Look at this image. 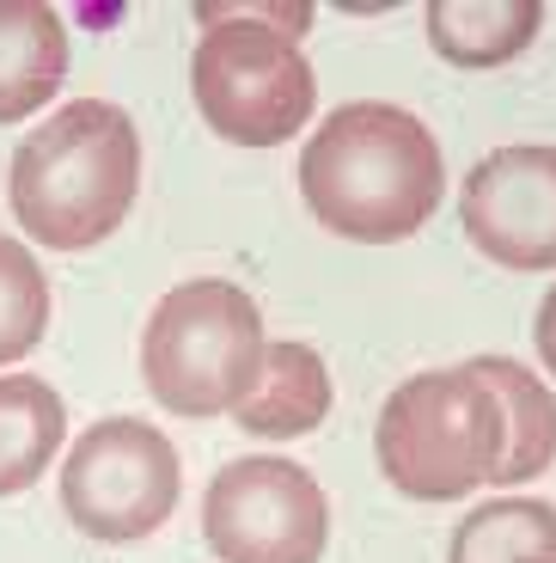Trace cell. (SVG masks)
Wrapping results in <instances>:
<instances>
[{
  "mask_svg": "<svg viewBox=\"0 0 556 563\" xmlns=\"http://www.w3.org/2000/svg\"><path fill=\"white\" fill-rule=\"evenodd\" d=\"M446 563H556V508L538 496H501L471 508Z\"/></svg>",
  "mask_w": 556,
  "mask_h": 563,
  "instance_id": "14",
  "label": "cell"
},
{
  "mask_svg": "<svg viewBox=\"0 0 556 563\" xmlns=\"http://www.w3.org/2000/svg\"><path fill=\"white\" fill-rule=\"evenodd\" d=\"M429 43L434 56H446L453 68H501L514 62L544 25V7L538 0H429Z\"/></svg>",
  "mask_w": 556,
  "mask_h": 563,
  "instance_id": "11",
  "label": "cell"
},
{
  "mask_svg": "<svg viewBox=\"0 0 556 563\" xmlns=\"http://www.w3.org/2000/svg\"><path fill=\"white\" fill-rule=\"evenodd\" d=\"M209 31L190 56L196 111L238 147H281L319 104L300 37L312 7H202Z\"/></svg>",
  "mask_w": 556,
  "mask_h": 563,
  "instance_id": "3",
  "label": "cell"
},
{
  "mask_svg": "<svg viewBox=\"0 0 556 563\" xmlns=\"http://www.w3.org/2000/svg\"><path fill=\"white\" fill-rule=\"evenodd\" d=\"M141 190V135L116 104L74 99L37 123L13 154L7 197L13 214L49 252H86L129 221Z\"/></svg>",
  "mask_w": 556,
  "mask_h": 563,
  "instance_id": "2",
  "label": "cell"
},
{
  "mask_svg": "<svg viewBox=\"0 0 556 563\" xmlns=\"http://www.w3.org/2000/svg\"><path fill=\"white\" fill-rule=\"evenodd\" d=\"M68 435L62 393L37 374H0V496H19L43 478Z\"/></svg>",
  "mask_w": 556,
  "mask_h": 563,
  "instance_id": "12",
  "label": "cell"
},
{
  "mask_svg": "<svg viewBox=\"0 0 556 563\" xmlns=\"http://www.w3.org/2000/svg\"><path fill=\"white\" fill-rule=\"evenodd\" d=\"M68 74V31L43 0H0V123H25Z\"/></svg>",
  "mask_w": 556,
  "mask_h": 563,
  "instance_id": "9",
  "label": "cell"
},
{
  "mask_svg": "<svg viewBox=\"0 0 556 563\" xmlns=\"http://www.w3.org/2000/svg\"><path fill=\"white\" fill-rule=\"evenodd\" d=\"M379 472L416 503H459L496 478L508 453V417L496 386L471 362L410 374L379 410Z\"/></svg>",
  "mask_w": 556,
  "mask_h": 563,
  "instance_id": "4",
  "label": "cell"
},
{
  "mask_svg": "<svg viewBox=\"0 0 556 563\" xmlns=\"http://www.w3.org/2000/svg\"><path fill=\"white\" fill-rule=\"evenodd\" d=\"M238 429L264 441H293L312 435L331 417V367L312 343H269L264 350V374L251 386V398L233 410Z\"/></svg>",
  "mask_w": 556,
  "mask_h": 563,
  "instance_id": "10",
  "label": "cell"
},
{
  "mask_svg": "<svg viewBox=\"0 0 556 563\" xmlns=\"http://www.w3.org/2000/svg\"><path fill=\"white\" fill-rule=\"evenodd\" d=\"M477 374L496 386L501 417H508V453H501L489 484H526L538 472H551L556 460V398L544 393V380L532 367L508 362V355H477Z\"/></svg>",
  "mask_w": 556,
  "mask_h": 563,
  "instance_id": "13",
  "label": "cell"
},
{
  "mask_svg": "<svg viewBox=\"0 0 556 563\" xmlns=\"http://www.w3.org/2000/svg\"><path fill=\"white\" fill-rule=\"evenodd\" d=\"M465 240L501 269H556V147H496L465 172Z\"/></svg>",
  "mask_w": 556,
  "mask_h": 563,
  "instance_id": "8",
  "label": "cell"
},
{
  "mask_svg": "<svg viewBox=\"0 0 556 563\" xmlns=\"http://www.w3.org/2000/svg\"><path fill=\"white\" fill-rule=\"evenodd\" d=\"M300 190L331 233L391 245L410 240L441 209L446 172L422 117H410L403 104L362 99L331 111V123H319V135L307 141Z\"/></svg>",
  "mask_w": 556,
  "mask_h": 563,
  "instance_id": "1",
  "label": "cell"
},
{
  "mask_svg": "<svg viewBox=\"0 0 556 563\" xmlns=\"http://www.w3.org/2000/svg\"><path fill=\"white\" fill-rule=\"evenodd\" d=\"M538 362L556 374V288L544 295V307H538Z\"/></svg>",
  "mask_w": 556,
  "mask_h": 563,
  "instance_id": "16",
  "label": "cell"
},
{
  "mask_svg": "<svg viewBox=\"0 0 556 563\" xmlns=\"http://www.w3.org/2000/svg\"><path fill=\"white\" fill-rule=\"evenodd\" d=\"M49 331V282L37 257L0 233V367L25 362Z\"/></svg>",
  "mask_w": 556,
  "mask_h": 563,
  "instance_id": "15",
  "label": "cell"
},
{
  "mask_svg": "<svg viewBox=\"0 0 556 563\" xmlns=\"http://www.w3.org/2000/svg\"><path fill=\"white\" fill-rule=\"evenodd\" d=\"M202 533L221 563H319L331 545V503L307 465L251 453L214 472Z\"/></svg>",
  "mask_w": 556,
  "mask_h": 563,
  "instance_id": "7",
  "label": "cell"
},
{
  "mask_svg": "<svg viewBox=\"0 0 556 563\" xmlns=\"http://www.w3.org/2000/svg\"><path fill=\"white\" fill-rule=\"evenodd\" d=\"M184 465L171 441L141 417H104L74 441L62 465V508L86 539L129 545L171 521Z\"/></svg>",
  "mask_w": 556,
  "mask_h": 563,
  "instance_id": "6",
  "label": "cell"
},
{
  "mask_svg": "<svg viewBox=\"0 0 556 563\" xmlns=\"http://www.w3.org/2000/svg\"><path fill=\"white\" fill-rule=\"evenodd\" d=\"M264 374V312L221 276L178 282L141 331V380L178 417H226Z\"/></svg>",
  "mask_w": 556,
  "mask_h": 563,
  "instance_id": "5",
  "label": "cell"
}]
</instances>
